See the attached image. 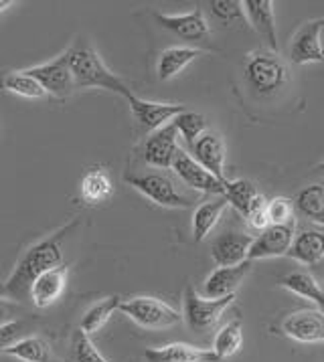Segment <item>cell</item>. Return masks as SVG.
I'll return each instance as SVG.
<instances>
[{
    "label": "cell",
    "mask_w": 324,
    "mask_h": 362,
    "mask_svg": "<svg viewBox=\"0 0 324 362\" xmlns=\"http://www.w3.org/2000/svg\"><path fill=\"white\" fill-rule=\"evenodd\" d=\"M13 4H15L13 0H0V13H4V11H6V8H11Z\"/></svg>",
    "instance_id": "f35d334b"
},
{
    "label": "cell",
    "mask_w": 324,
    "mask_h": 362,
    "mask_svg": "<svg viewBox=\"0 0 324 362\" xmlns=\"http://www.w3.org/2000/svg\"><path fill=\"white\" fill-rule=\"evenodd\" d=\"M79 194L83 199V203L91 204H102L105 201H110V197L114 194V182L112 176L108 174L105 168H89L88 173L83 174L81 185H79Z\"/></svg>",
    "instance_id": "44dd1931"
},
{
    "label": "cell",
    "mask_w": 324,
    "mask_h": 362,
    "mask_svg": "<svg viewBox=\"0 0 324 362\" xmlns=\"http://www.w3.org/2000/svg\"><path fill=\"white\" fill-rule=\"evenodd\" d=\"M245 79L258 98H272L288 83V67L278 53H253L245 65Z\"/></svg>",
    "instance_id": "3957f363"
},
{
    "label": "cell",
    "mask_w": 324,
    "mask_h": 362,
    "mask_svg": "<svg viewBox=\"0 0 324 362\" xmlns=\"http://www.w3.org/2000/svg\"><path fill=\"white\" fill-rule=\"evenodd\" d=\"M203 53L199 49L191 47H168L164 49L156 63V73L161 81H168L173 77H177L189 63H192L197 57H201Z\"/></svg>",
    "instance_id": "cb8c5ba5"
},
{
    "label": "cell",
    "mask_w": 324,
    "mask_h": 362,
    "mask_svg": "<svg viewBox=\"0 0 324 362\" xmlns=\"http://www.w3.org/2000/svg\"><path fill=\"white\" fill-rule=\"evenodd\" d=\"M156 23L162 29L170 30L173 35H177L183 41H191V43H199V41H207L211 29H209V21L205 18V13L197 6L187 15H164V13H156L154 15Z\"/></svg>",
    "instance_id": "8fae6325"
},
{
    "label": "cell",
    "mask_w": 324,
    "mask_h": 362,
    "mask_svg": "<svg viewBox=\"0 0 324 362\" xmlns=\"http://www.w3.org/2000/svg\"><path fill=\"white\" fill-rule=\"evenodd\" d=\"M288 257L312 267L318 265L324 259V233L310 231V229L298 233L288 251Z\"/></svg>",
    "instance_id": "603a6c76"
},
{
    "label": "cell",
    "mask_w": 324,
    "mask_h": 362,
    "mask_svg": "<svg viewBox=\"0 0 324 362\" xmlns=\"http://www.w3.org/2000/svg\"><path fill=\"white\" fill-rule=\"evenodd\" d=\"M260 192L255 189V185L251 180L245 178H237V180H227L225 182V190H223V197L227 199V203L236 209L239 215H248V209L250 204L255 201Z\"/></svg>",
    "instance_id": "4dcf8cb0"
},
{
    "label": "cell",
    "mask_w": 324,
    "mask_h": 362,
    "mask_svg": "<svg viewBox=\"0 0 324 362\" xmlns=\"http://www.w3.org/2000/svg\"><path fill=\"white\" fill-rule=\"evenodd\" d=\"M233 300L236 296L211 300L201 296L192 288V284H187L183 293V320L195 334H207L215 328V324L221 320L223 312L233 304Z\"/></svg>",
    "instance_id": "5b68a950"
},
{
    "label": "cell",
    "mask_w": 324,
    "mask_h": 362,
    "mask_svg": "<svg viewBox=\"0 0 324 362\" xmlns=\"http://www.w3.org/2000/svg\"><path fill=\"white\" fill-rule=\"evenodd\" d=\"M25 71L29 73L30 77H35L43 86L47 95L65 100V98H69L75 89H77L75 87L74 73H71V67H69V55H67V51H63L59 57H55L53 61H47V63H41V65L27 67Z\"/></svg>",
    "instance_id": "52a82bcc"
},
{
    "label": "cell",
    "mask_w": 324,
    "mask_h": 362,
    "mask_svg": "<svg viewBox=\"0 0 324 362\" xmlns=\"http://www.w3.org/2000/svg\"><path fill=\"white\" fill-rule=\"evenodd\" d=\"M320 23H323V25H324V16H323V18H320Z\"/></svg>",
    "instance_id": "b9f144b4"
},
{
    "label": "cell",
    "mask_w": 324,
    "mask_h": 362,
    "mask_svg": "<svg viewBox=\"0 0 324 362\" xmlns=\"http://www.w3.org/2000/svg\"><path fill=\"white\" fill-rule=\"evenodd\" d=\"M0 89L6 93L18 95V98H25V100H43L47 95L43 86L35 77H30L25 69L4 73L0 77Z\"/></svg>",
    "instance_id": "4316f807"
},
{
    "label": "cell",
    "mask_w": 324,
    "mask_h": 362,
    "mask_svg": "<svg viewBox=\"0 0 324 362\" xmlns=\"http://www.w3.org/2000/svg\"><path fill=\"white\" fill-rule=\"evenodd\" d=\"M323 281H324V274H323Z\"/></svg>",
    "instance_id": "f6af8a7d"
},
{
    "label": "cell",
    "mask_w": 324,
    "mask_h": 362,
    "mask_svg": "<svg viewBox=\"0 0 324 362\" xmlns=\"http://www.w3.org/2000/svg\"><path fill=\"white\" fill-rule=\"evenodd\" d=\"M324 25L318 21H310L302 25L294 35L290 45V59L296 65H308V63H323L324 45H323Z\"/></svg>",
    "instance_id": "5bb4252c"
},
{
    "label": "cell",
    "mask_w": 324,
    "mask_h": 362,
    "mask_svg": "<svg viewBox=\"0 0 324 362\" xmlns=\"http://www.w3.org/2000/svg\"><path fill=\"white\" fill-rule=\"evenodd\" d=\"M296 209L302 217L324 225V185H308L298 192Z\"/></svg>",
    "instance_id": "f1b7e54d"
},
{
    "label": "cell",
    "mask_w": 324,
    "mask_h": 362,
    "mask_svg": "<svg viewBox=\"0 0 324 362\" xmlns=\"http://www.w3.org/2000/svg\"><path fill=\"white\" fill-rule=\"evenodd\" d=\"M173 124H175V128H177L178 136L185 138V142H187V146H189L191 150L192 146L199 142V138L205 134L207 128L205 116H203V114H197V112H189V110L183 112Z\"/></svg>",
    "instance_id": "d6a6232c"
},
{
    "label": "cell",
    "mask_w": 324,
    "mask_h": 362,
    "mask_svg": "<svg viewBox=\"0 0 324 362\" xmlns=\"http://www.w3.org/2000/svg\"><path fill=\"white\" fill-rule=\"evenodd\" d=\"M118 312L146 330H164L183 322V314L178 310L152 296H134L122 300Z\"/></svg>",
    "instance_id": "277c9868"
},
{
    "label": "cell",
    "mask_w": 324,
    "mask_h": 362,
    "mask_svg": "<svg viewBox=\"0 0 324 362\" xmlns=\"http://www.w3.org/2000/svg\"><path fill=\"white\" fill-rule=\"evenodd\" d=\"M229 206L225 197H215L213 201H207V203L199 204L195 209V215H192V239L197 243L205 241L207 235L215 229V225L219 223V218L223 217L225 209Z\"/></svg>",
    "instance_id": "7402d4cb"
},
{
    "label": "cell",
    "mask_w": 324,
    "mask_h": 362,
    "mask_svg": "<svg viewBox=\"0 0 324 362\" xmlns=\"http://www.w3.org/2000/svg\"><path fill=\"white\" fill-rule=\"evenodd\" d=\"M209 6H211V15L215 16L223 27L243 25L248 18L243 11V2L239 0H213Z\"/></svg>",
    "instance_id": "836d02e7"
},
{
    "label": "cell",
    "mask_w": 324,
    "mask_h": 362,
    "mask_svg": "<svg viewBox=\"0 0 324 362\" xmlns=\"http://www.w3.org/2000/svg\"><path fill=\"white\" fill-rule=\"evenodd\" d=\"M280 286L284 290L292 291L294 296L308 300L312 304H316L324 312V290L320 284L306 272H290L280 279Z\"/></svg>",
    "instance_id": "484cf974"
},
{
    "label": "cell",
    "mask_w": 324,
    "mask_h": 362,
    "mask_svg": "<svg viewBox=\"0 0 324 362\" xmlns=\"http://www.w3.org/2000/svg\"><path fill=\"white\" fill-rule=\"evenodd\" d=\"M251 243H253V237L248 233H221L211 245V257L219 267H233V265L248 261Z\"/></svg>",
    "instance_id": "9a60e30c"
},
{
    "label": "cell",
    "mask_w": 324,
    "mask_h": 362,
    "mask_svg": "<svg viewBox=\"0 0 324 362\" xmlns=\"http://www.w3.org/2000/svg\"><path fill=\"white\" fill-rule=\"evenodd\" d=\"M296 227L290 225H270L265 231L253 237L248 259H270V257H284L288 255L290 247L294 243Z\"/></svg>",
    "instance_id": "9c48e42d"
},
{
    "label": "cell",
    "mask_w": 324,
    "mask_h": 362,
    "mask_svg": "<svg viewBox=\"0 0 324 362\" xmlns=\"http://www.w3.org/2000/svg\"><path fill=\"white\" fill-rule=\"evenodd\" d=\"M8 316H11V305L6 304L4 300H0V326H4V324L11 322Z\"/></svg>",
    "instance_id": "74e56055"
},
{
    "label": "cell",
    "mask_w": 324,
    "mask_h": 362,
    "mask_svg": "<svg viewBox=\"0 0 324 362\" xmlns=\"http://www.w3.org/2000/svg\"><path fill=\"white\" fill-rule=\"evenodd\" d=\"M192 158L213 176H217L223 185L227 182V178H225V142L219 134L205 132L199 138V142L192 146Z\"/></svg>",
    "instance_id": "ffe728a7"
},
{
    "label": "cell",
    "mask_w": 324,
    "mask_h": 362,
    "mask_svg": "<svg viewBox=\"0 0 324 362\" xmlns=\"http://www.w3.org/2000/svg\"><path fill=\"white\" fill-rule=\"evenodd\" d=\"M318 170H320V173L324 174V166H318Z\"/></svg>",
    "instance_id": "ab89813d"
},
{
    "label": "cell",
    "mask_w": 324,
    "mask_h": 362,
    "mask_svg": "<svg viewBox=\"0 0 324 362\" xmlns=\"http://www.w3.org/2000/svg\"><path fill=\"white\" fill-rule=\"evenodd\" d=\"M23 334H25V322L21 320H11L8 324L0 326V354L4 348H8L18 338H23Z\"/></svg>",
    "instance_id": "8d00e7d4"
},
{
    "label": "cell",
    "mask_w": 324,
    "mask_h": 362,
    "mask_svg": "<svg viewBox=\"0 0 324 362\" xmlns=\"http://www.w3.org/2000/svg\"><path fill=\"white\" fill-rule=\"evenodd\" d=\"M69 67L74 73L75 87L77 89H86V87H100V89H108L112 93H118L122 98H130L132 91L130 87L124 83V79L118 77L112 71L100 53L86 41V39H77L69 49Z\"/></svg>",
    "instance_id": "7a4b0ae2"
},
{
    "label": "cell",
    "mask_w": 324,
    "mask_h": 362,
    "mask_svg": "<svg viewBox=\"0 0 324 362\" xmlns=\"http://www.w3.org/2000/svg\"><path fill=\"white\" fill-rule=\"evenodd\" d=\"M178 150V132L175 124H168L161 130L152 132L144 142L142 156L148 166L154 168H173Z\"/></svg>",
    "instance_id": "7c38bea8"
},
{
    "label": "cell",
    "mask_w": 324,
    "mask_h": 362,
    "mask_svg": "<svg viewBox=\"0 0 324 362\" xmlns=\"http://www.w3.org/2000/svg\"><path fill=\"white\" fill-rule=\"evenodd\" d=\"M124 180L136 189L140 194H144L148 201L156 203L164 209H187L191 206V201L183 197L175 187V182L161 173H142L126 174Z\"/></svg>",
    "instance_id": "8992f818"
},
{
    "label": "cell",
    "mask_w": 324,
    "mask_h": 362,
    "mask_svg": "<svg viewBox=\"0 0 324 362\" xmlns=\"http://www.w3.org/2000/svg\"><path fill=\"white\" fill-rule=\"evenodd\" d=\"M280 330L302 344H324V312L312 308L290 312L282 320Z\"/></svg>",
    "instance_id": "ba28073f"
},
{
    "label": "cell",
    "mask_w": 324,
    "mask_h": 362,
    "mask_svg": "<svg viewBox=\"0 0 324 362\" xmlns=\"http://www.w3.org/2000/svg\"><path fill=\"white\" fill-rule=\"evenodd\" d=\"M323 362H324V352H323Z\"/></svg>",
    "instance_id": "7bdbcfd3"
},
{
    "label": "cell",
    "mask_w": 324,
    "mask_h": 362,
    "mask_svg": "<svg viewBox=\"0 0 324 362\" xmlns=\"http://www.w3.org/2000/svg\"><path fill=\"white\" fill-rule=\"evenodd\" d=\"M173 170H175V174H177L187 187L199 190V192L223 197L225 185H223L217 176H213L209 170H205L197 160L192 158L191 154H187V152L180 150L177 154V158H175Z\"/></svg>",
    "instance_id": "4fadbf2b"
},
{
    "label": "cell",
    "mask_w": 324,
    "mask_h": 362,
    "mask_svg": "<svg viewBox=\"0 0 324 362\" xmlns=\"http://www.w3.org/2000/svg\"><path fill=\"white\" fill-rule=\"evenodd\" d=\"M294 201H290L286 197H276L267 203L270 225H290V223H294Z\"/></svg>",
    "instance_id": "e575fe53"
},
{
    "label": "cell",
    "mask_w": 324,
    "mask_h": 362,
    "mask_svg": "<svg viewBox=\"0 0 324 362\" xmlns=\"http://www.w3.org/2000/svg\"><path fill=\"white\" fill-rule=\"evenodd\" d=\"M267 199H265L264 194L260 192L258 197H255V201L250 204V209H248V223H250L253 229H258V231L262 233L265 231L267 227H270V215H267Z\"/></svg>",
    "instance_id": "d590c367"
},
{
    "label": "cell",
    "mask_w": 324,
    "mask_h": 362,
    "mask_svg": "<svg viewBox=\"0 0 324 362\" xmlns=\"http://www.w3.org/2000/svg\"><path fill=\"white\" fill-rule=\"evenodd\" d=\"M53 362H63V361H53Z\"/></svg>",
    "instance_id": "ee69618b"
},
{
    "label": "cell",
    "mask_w": 324,
    "mask_h": 362,
    "mask_svg": "<svg viewBox=\"0 0 324 362\" xmlns=\"http://www.w3.org/2000/svg\"><path fill=\"white\" fill-rule=\"evenodd\" d=\"M251 274V261H243L233 267H217L211 276L203 281V296L211 300H219L227 296H236L237 288L243 284V279Z\"/></svg>",
    "instance_id": "2e32d148"
},
{
    "label": "cell",
    "mask_w": 324,
    "mask_h": 362,
    "mask_svg": "<svg viewBox=\"0 0 324 362\" xmlns=\"http://www.w3.org/2000/svg\"><path fill=\"white\" fill-rule=\"evenodd\" d=\"M245 16L250 18L251 27L265 41L272 53H278V27H276V11L272 0H245L243 2Z\"/></svg>",
    "instance_id": "d6986e66"
},
{
    "label": "cell",
    "mask_w": 324,
    "mask_h": 362,
    "mask_svg": "<svg viewBox=\"0 0 324 362\" xmlns=\"http://www.w3.org/2000/svg\"><path fill=\"white\" fill-rule=\"evenodd\" d=\"M2 354L13 356L16 361L23 362H53L51 346L41 336H23L8 348L2 350Z\"/></svg>",
    "instance_id": "d4e9b609"
},
{
    "label": "cell",
    "mask_w": 324,
    "mask_h": 362,
    "mask_svg": "<svg viewBox=\"0 0 324 362\" xmlns=\"http://www.w3.org/2000/svg\"><path fill=\"white\" fill-rule=\"evenodd\" d=\"M120 304H122V298L120 296H110V298H103L102 302L93 304L86 312V316L81 318L79 328L86 334H96L102 330L103 326L108 324V320L114 316V312H118Z\"/></svg>",
    "instance_id": "83f0119b"
},
{
    "label": "cell",
    "mask_w": 324,
    "mask_h": 362,
    "mask_svg": "<svg viewBox=\"0 0 324 362\" xmlns=\"http://www.w3.org/2000/svg\"><path fill=\"white\" fill-rule=\"evenodd\" d=\"M67 362H110L102 352L96 348L91 336L86 334L81 328H77L71 334L69 340V361Z\"/></svg>",
    "instance_id": "1f68e13d"
},
{
    "label": "cell",
    "mask_w": 324,
    "mask_h": 362,
    "mask_svg": "<svg viewBox=\"0 0 324 362\" xmlns=\"http://www.w3.org/2000/svg\"><path fill=\"white\" fill-rule=\"evenodd\" d=\"M148 362H223L213 348H199L187 342H170L144 352Z\"/></svg>",
    "instance_id": "ac0fdd59"
},
{
    "label": "cell",
    "mask_w": 324,
    "mask_h": 362,
    "mask_svg": "<svg viewBox=\"0 0 324 362\" xmlns=\"http://www.w3.org/2000/svg\"><path fill=\"white\" fill-rule=\"evenodd\" d=\"M67 279H69V269L67 265L53 267L49 272H45L43 276L35 279V284L30 286V302L35 308L45 310L49 305H53L61 296L67 290Z\"/></svg>",
    "instance_id": "e0dca14e"
},
{
    "label": "cell",
    "mask_w": 324,
    "mask_h": 362,
    "mask_svg": "<svg viewBox=\"0 0 324 362\" xmlns=\"http://www.w3.org/2000/svg\"><path fill=\"white\" fill-rule=\"evenodd\" d=\"M318 166H324V160H323V162H320V164H318Z\"/></svg>",
    "instance_id": "60d3db41"
},
{
    "label": "cell",
    "mask_w": 324,
    "mask_h": 362,
    "mask_svg": "<svg viewBox=\"0 0 324 362\" xmlns=\"http://www.w3.org/2000/svg\"><path fill=\"white\" fill-rule=\"evenodd\" d=\"M77 223H69L65 227H61L59 231L51 233L49 237H45L41 241L33 243V245L18 257L15 263V269L11 272V276L6 277L2 293L13 298V300H25L30 293V286L35 284V279L43 276L45 272L63 265V251L61 243L63 239L74 231Z\"/></svg>",
    "instance_id": "6da1fadb"
},
{
    "label": "cell",
    "mask_w": 324,
    "mask_h": 362,
    "mask_svg": "<svg viewBox=\"0 0 324 362\" xmlns=\"http://www.w3.org/2000/svg\"><path fill=\"white\" fill-rule=\"evenodd\" d=\"M241 346H243V328H241V320L236 318L227 322L217 332L215 342H213V350L221 361H225V358L236 356Z\"/></svg>",
    "instance_id": "f546056e"
},
{
    "label": "cell",
    "mask_w": 324,
    "mask_h": 362,
    "mask_svg": "<svg viewBox=\"0 0 324 362\" xmlns=\"http://www.w3.org/2000/svg\"><path fill=\"white\" fill-rule=\"evenodd\" d=\"M130 110H132L134 117L140 122L142 128L150 132H156L173 124L183 112H187V107L183 103H164V102H148L138 95H130L128 98Z\"/></svg>",
    "instance_id": "30bf717a"
}]
</instances>
